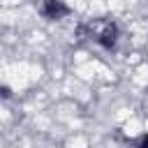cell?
I'll list each match as a JSON object with an SVG mask.
<instances>
[{
	"label": "cell",
	"instance_id": "cell-2",
	"mask_svg": "<svg viewBox=\"0 0 148 148\" xmlns=\"http://www.w3.org/2000/svg\"><path fill=\"white\" fill-rule=\"evenodd\" d=\"M139 148H148V136H143V139L139 141Z\"/></svg>",
	"mask_w": 148,
	"mask_h": 148
},
{
	"label": "cell",
	"instance_id": "cell-1",
	"mask_svg": "<svg viewBox=\"0 0 148 148\" xmlns=\"http://www.w3.org/2000/svg\"><path fill=\"white\" fill-rule=\"evenodd\" d=\"M42 12H44L49 18H60V16H65V14H67V7H65L60 0H44Z\"/></svg>",
	"mask_w": 148,
	"mask_h": 148
}]
</instances>
